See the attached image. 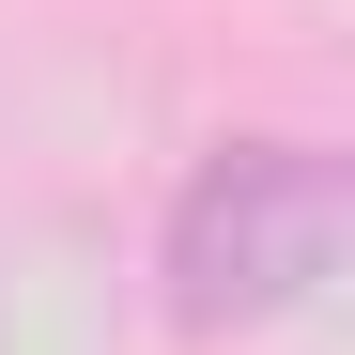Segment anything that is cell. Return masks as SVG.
Here are the masks:
<instances>
[{"label": "cell", "mask_w": 355, "mask_h": 355, "mask_svg": "<svg viewBox=\"0 0 355 355\" xmlns=\"http://www.w3.org/2000/svg\"><path fill=\"white\" fill-rule=\"evenodd\" d=\"M340 232H355V186H340L324 139H216L186 170V201H170V324L232 340V324L309 309Z\"/></svg>", "instance_id": "1"}]
</instances>
